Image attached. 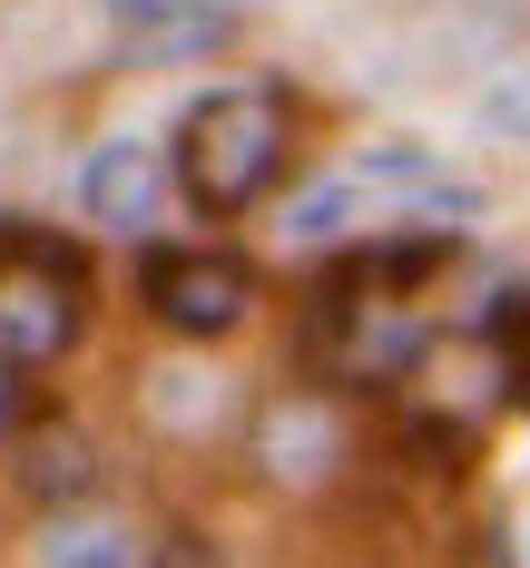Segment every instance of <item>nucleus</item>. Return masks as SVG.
<instances>
[{"instance_id":"obj_12","label":"nucleus","mask_w":530,"mask_h":568,"mask_svg":"<svg viewBox=\"0 0 530 568\" xmlns=\"http://www.w3.org/2000/svg\"><path fill=\"white\" fill-rule=\"evenodd\" d=\"M501 353H511V402L530 412V334H521V343H501Z\"/></svg>"},{"instance_id":"obj_10","label":"nucleus","mask_w":530,"mask_h":568,"mask_svg":"<svg viewBox=\"0 0 530 568\" xmlns=\"http://www.w3.org/2000/svg\"><path fill=\"white\" fill-rule=\"evenodd\" d=\"M481 128H491V138H530V69L481 89Z\"/></svg>"},{"instance_id":"obj_1","label":"nucleus","mask_w":530,"mask_h":568,"mask_svg":"<svg viewBox=\"0 0 530 568\" xmlns=\"http://www.w3.org/2000/svg\"><path fill=\"white\" fill-rule=\"evenodd\" d=\"M286 176V99L276 89H207L177 118V186L197 216H246Z\"/></svg>"},{"instance_id":"obj_11","label":"nucleus","mask_w":530,"mask_h":568,"mask_svg":"<svg viewBox=\"0 0 530 568\" xmlns=\"http://www.w3.org/2000/svg\"><path fill=\"white\" fill-rule=\"evenodd\" d=\"M20 402H30V383H20V373L0 363V432H20Z\"/></svg>"},{"instance_id":"obj_4","label":"nucleus","mask_w":530,"mask_h":568,"mask_svg":"<svg viewBox=\"0 0 530 568\" xmlns=\"http://www.w3.org/2000/svg\"><path fill=\"white\" fill-rule=\"evenodd\" d=\"M79 216L89 226H158V148L148 138H109V148H89V168H79Z\"/></svg>"},{"instance_id":"obj_5","label":"nucleus","mask_w":530,"mask_h":568,"mask_svg":"<svg viewBox=\"0 0 530 568\" xmlns=\"http://www.w3.org/2000/svg\"><path fill=\"white\" fill-rule=\"evenodd\" d=\"M256 460H266L276 480H324V470L344 460V422H334V402L276 393L266 412H256Z\"/></svg>"},{"instance_id":"obj_9","label":"nucleus","mask_w":530,"mask_h":568,"mask_svg":"<svg viewBox=\"0 0 530 568\" xmlns=\"http://www.w3.org/2000/svg\"><path fill=\"white\" fill-rule=\"evenodd\" d=\"M344 206H353V186H344V176H324V186H304V196L286 206V235H304V245H324V235L344 226Z\"/></svg>"},{"instance_id":"obj_13","label":"nucleus","mask_w":530,"mask_h":568,"mask_svg":"<svg viewBox=\"0 0 530 568\" xmlns=\"http://www.w3.org/2000/svg\"><path fill=\"white\" fill-rule=\"evenodd\" d=\"M118 20H158V10H177V0H109Z\"/></svg>"},{"instance_id":"obj_6","label":"nucleus","mask_w":530,"mask_h":568,"mask_svg":"<svg viewBox=\"0 0 530 568\" xmlns=\"http://www.w3.org/2000/svg\"><path fill=\"white\" fill-rule=\"evenodd\" d=\"M217 50H236V10H217V0H177V10H158V20L128 30L118 69H187V59H217Z\"/></svg>"},{"instance_id":"obj_7","label":"nucleus","mask_w":530,"mask_h":568,"mask_svg":"<svg viewBox=\"0 0 530 568\" xmlns=\"http://www.w3.org/2000/svg\"><path fill=\"white\" fill-rule=\"evenodd\" d=\"M20 490H30V500H89V490H99V452L69 442V432H50V442L20 452Z\"/></svg>"},{"instance_id":"obj_8","label":"nucleus","mask_w":530,"mask_h":568,"mask_svg":"<svg viewBox=\"0 0 530 568\" xmlns=\"http://www.w3.org/2000/svg\"><path fill=\"white\" fill-rule=\"evenodd\" d=\"M40 568H138V539H128L118 519H59Z\"/></svg>"},{"instance_id":"obj_14","label":"nucleus","mask_w":530,"mask_h":568,"mask_svg":"<svg viewBox=\"0 0 530 568\" xmlns=\"http://www.w3.org/2000/svg\"><path fill=\"white\" fill-rule=\"evenodd\" d=\"M481 568H511V549H501V529H481Z\"/></svg>"},{"instance_id":"obj_2","label":"nucleus","mask_w":530,"mask_h":568,"mask_svg":"<svg viewBox=\"0 0 530 568\" xmlns=\"http://www.w3.org/2000/svg\"><path fill=\"white\" fill-rule=\"evenodd\" d=\"M79 334H89V255L69 235H40L10 216L0 226V363L40 373Z\"/></svg>"},{"instance_id":"obj_3","label":"nucleus","mask_w":530,"mask_h":568,"mask_svg":"<svg viewBox=\"0 0 530 568\" xmlns=\"http://www.w3.org/2000/svg\"><path fill=\"white\" fill-rule=\"evenodd\" d=\"M138 294H148V314L187 343H217L246 324V304H256V265L246 255H217V245H158L148 265H138Z\"/></svg>"}]
</instances>
